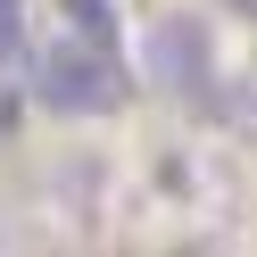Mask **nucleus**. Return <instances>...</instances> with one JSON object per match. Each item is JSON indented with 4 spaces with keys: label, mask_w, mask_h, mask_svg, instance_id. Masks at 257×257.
Returning <instances> with one entry per match:
<instances>
[{
    "label": "nucleus",
    "mask_w": 257,
    "mask_h": 257,
    "mask_svg": "<svg viewBox=\"0 0 257 257\" xmlns=\"http://www.w3.org/2000/svg\"><path fill=\"white\" fill-rule=\"evenodd\" d=\"M42 100L58 116H108L124 100V58L108 0H58V42L42 50Z\"/></svg>",
    "instance_id": "obj_1"
},
{
    "label": "nucleus",
    "mask_w": 257,
    "mask_h": 257,
    "mask_svg": "<svg viewBox=\"0 0 257 257\" xmlns=\"http://www.w3.org/2000/svg\"><path fill=\"white\" fill-rule=\"evenodd\" d=\"M17 42V0H0V50Z\"/></svg>",
    "instance_id": "obj_2"
}]
</instances>
